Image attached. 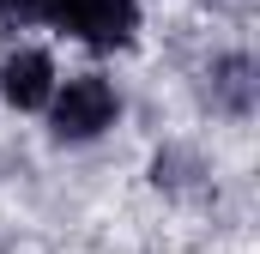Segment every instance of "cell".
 Instances as JSON below:
<instances>
[{
    "label": "cell",
    "instance_id": "obj_1",
    "mask_svg": "<svg viewBox=\"0 0 260 254\" xmlns=\"http://www.w3.org/2000/svg\"><path fill=\"white\" fill-rule=\"evenodd\" d=\"M49 18H61L67 30L79 43H91V49H121L139 30V6L133 0H55Z\"/></svg>",
    "mask_w": 260,
    "mask_h": 254
},
{
    "label": "cell",
    "instance_id": "obj_2",
    "mask_svg": "<svg viewBox=\"0 0 260 254\" xmlns=\"http://www.w3.org/2000/svg\"><path fill=\"white\" fill-rule=\"evenodd\" d=\"M115 85L85 73V79H67V91L55 97V139H97L103 127L115 121Z\"/></svg>",
    "mask_w": 260,
    "mask_h": 254
},
{
    "label": "cell",
    "instance_id": "obj_3",
    "mask_svg": "<svg viewBox=\"0 0 260 254\" xmlns=\"http://www.w3.org/2000/svg\"><path fill=\"white\" fill-rule=\"evenodd\" d=\"M0 91H6L12 109H43V103L55 97V67H49V55H37V49L6 55V67H0Z\"/></svg>",
    "mask_w": 260,
    "mask_h": 254
},
{
    "label": "cell",
    "instance_id": "obj_4",
    "mask_svg": "<svg viewBox=\"0 0 260 254\" xmlns=\"http://www.w3.org/2000/svg\"><path fill=\"white\" fill-rule=\"evenodd\" d=\"M254 67L242 61V55H230V61L212 67V91L224 97V109H236V115H248V103H254V79H248Z\"/></svg>",
    "mask_w": 260,
    "mask_h": 254
},
{
    "label": "cell",
    "instance_id": "obj_5",
    "mask_svg": "<svg viewBox=\"0 0 260 254\" xmlns=\"http://www.w3.org/2000/svg\"><path fill=\"white\" fill-rule=\"evenodd\" d=\"M49 12H55V0H0V24L6 30H24V24H37Z\"/></svg>",
    "mask_w": 260,
    "mask_h": 254
}]
</instances>
